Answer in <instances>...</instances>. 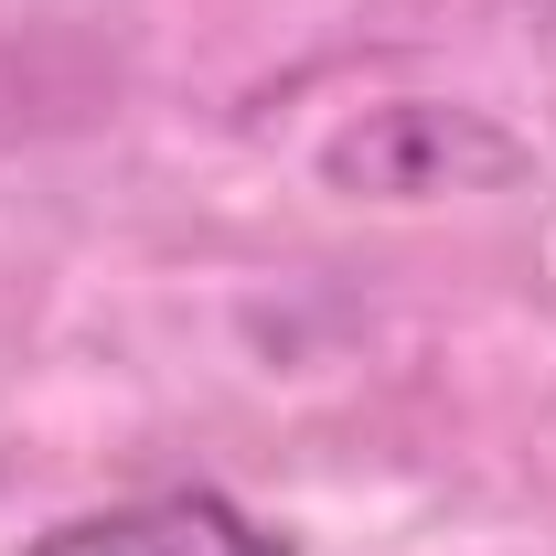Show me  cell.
Listing matches in <instances>:
<instances>
[{
    "instance_id": "7a4b0ae2",
    "label": "cell",
    "mask_w": 556,
    "mask_h": 556,
    "mask_svg": "<svg viewBox=\"0 0 556 556\" xmlns=\"http://www.w3.org/2000/svg\"><path fill=\"white\" fill-rule=\"evenodd\" d=\"M22 556H289V546L225 492H150V503H118V514H75Z\"/></svg>"
},
{
    "instance_id": "6da1fadb",
    "label": "cell",
    "mask_w": 556,
    "mask_h": 556,
    "mask_svg": "<svg viewBox=\"0 0 556 556\" xmlns=\"http://www.w3.org/2000/svg\"><path fill=\"white\" fill-rule=\"evenodd\" d=\"M321 172H332L343 193L417 204V193H460L471 172H514V139H492L482 118H460V108H375L364 129H343L321 150Z\"/></svg>"
}]
</instances>
